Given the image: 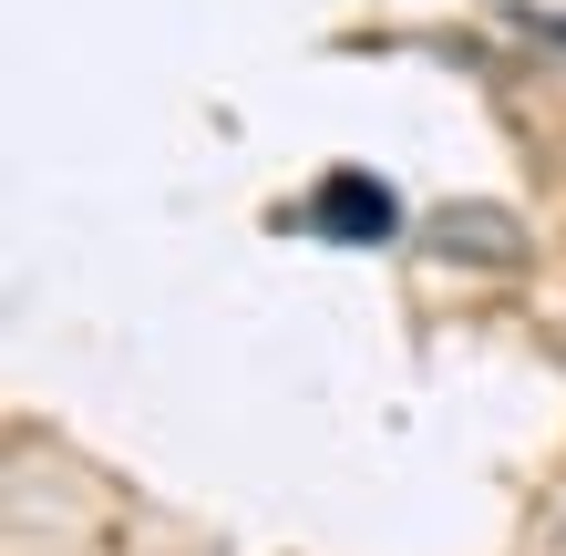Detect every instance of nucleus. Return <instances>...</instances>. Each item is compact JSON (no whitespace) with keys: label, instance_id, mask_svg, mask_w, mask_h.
Masks as SVG:
<instances>
[{"label":"nucleus","instance_id":"nucleus-1","mask_svg":"<svg viewBox=\"0 0 566 556\" xmlns=\"http://www.w3.org/2000/svg\"><path fill=\"white\" fill-rule=\"evenodd\" d=\"M310 227H329V238H391L402 227V207H391V186H371V176H329L319 196H310Z\"/></svg>","mask_w":566,"mask_h":556}]
</instances>
